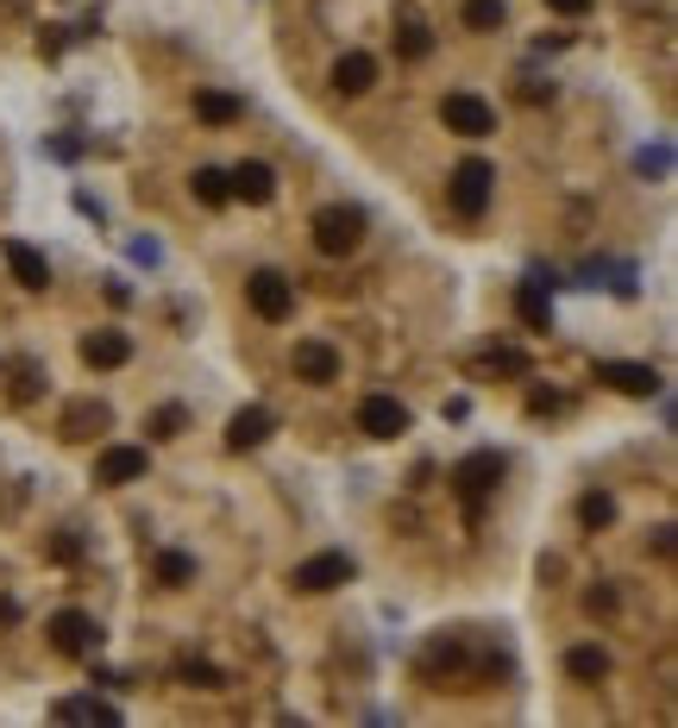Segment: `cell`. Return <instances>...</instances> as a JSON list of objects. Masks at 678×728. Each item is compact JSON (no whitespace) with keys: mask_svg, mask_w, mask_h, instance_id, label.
<instances>
[{"mask_svg":"<svg viewBox=\"0 0 678 728\" xmlns=\"http://www.w3.org/2000/svg\"><path fill=\"white\" fill-rule=\"evenodd\" d=\"M584 610L591 615H616V591H609V584H591V591H584Z\"/></svg>","mask_w":678,"mask_h":728,"instance_id":"obj_30","label":"cell"},{"mask_svg":"<svg viewBox=\"0 0 678 728\" xmlns=\"http://www.w3.org/2000/svg\"><path fill=\"white\" fill-rule=\"evenodd\" d=\"M314 246H321V258H346V251H358V239H365V208H352V201H333V208L314 214Z\"/></svg>","mask_w":678,"mask_h":728,"instance_id":"obj_2","label":"cell"},{"mask_svg":"<svg viewBox=\"0 0 678 728\" xmlns=\"http://www.w3.org/2000/svg\"><path fill=\"white\" fill-rule=\"evenodd\" d=\"M553 13H565V20H578V13H591V0H546Z\"/></svg>","mask_w":678,"mask_h":728,"instance_id":"obj_34","label":"cell"},{"mask_svg":"<svg viewBox=\"0 0 678 728\" xmlns=\"http://www.w3.org/2000/svg\"><path fill=\"white\" fill-rule=\"evenodd\" d=\"M597 384H609L616 396H659V371L654 364H635V358H603Z\"/></svg>","mask_w":678,"mask_h":728,"instance_id":"obj_8","label":"cell"},{"mask_svg":"<svg viewBox=\"0 0 678 728\" xmlns=\"http://www.w3.org/2000/svg\"><path fill=\"white\" fill-rule=\"evenodd\" d=\"M371 82H377V58H365V51H346V58L333 63V89L340 95H365Z\"/></svg>","mask_w":678,"mask_h":728,"instance_id":"obj_18","label":"cell"},{"mask_svg":"<svg viewBox=\"0 0 678 728\" xmlns=\"http://www.w3.org/2000/svg\"><path fill=\"white\" fill-rule=\"evenodd\" d=\"M246 302H252L258 321H290L295 314V283L283 270H252L246 277Z\"/></svg>","mask_w":678,"mask_h":728,"instance_id":"obj_5","label":"cell"},{"mask_svg":"<svg viewBox=\"0 0 678 728\" xmlns=\"http://www.w3.org/2000/svg\"><path fill=\"white\" fill-rule=\"evenodd\" d=\"M459 20H466L471 32H497V25L509 20V7H503V0H466V13H459Z\"/></svg>","mask_w":678,"mask_h":728,"instance_id":"obj_25","label":"cell"},{"mask_svg":"<svg viewBox=\"0 0 678 728\" xmlns=\"http://www.w3.org/2000/svg\"><path fill=\"white\" fill-rule=\"evenodd\" d=\"M565 672H572L578 685H603V678H609V653L603 647H572L565 653Z\"/></svg>","mask_w":678,"mask_h":728,"instance_id":"obj_21","label":"cell"},{"mask_svg":"<svg viewBox=\"0 0 678 728\" xmlns=\"http://www.w3.org/2000/svg\"><path fill=\"white\" fill-rule=\"evenodd\" d=\"M358 578V565H352V553H314V559H302L290 572V584L302 596H321V591H340V584H352Z\"/></svg>","mask_w":678,"mask_h":728,"instance_id":"obj_6","label":"cell"},{"mask_svg":"<svg viewBox=\"0 0 678 728\" xmlns=\"http://www.w3.org/2000/svg\"><path fill=\"white\" fill-rule=\"evenodd\" d=\"M503 483V453H471V459L452 465V490H459V502H466V516L478 521L484 516V497Z\"/></svg>","mask_w":678,"mask_h":728,"instance_id":"obj_3","label":"cell"},{"mask_svg":"<svg viewBox=\"0 0 678 728\" xmlns=\"http://www.w3.org/2000/svg\"><path fill=\"white\" fill-rule=\"evenodd\" d=\"M358 434L396 440V434H408V408L396 403V396H365V403H358Z\"/></svg>","mask_w":678,"mask_h":728,"instance_id":"obj_10","label":"cell"},{"mask_svg":"<svg viewBox=\"0 0 678 728\" xmlns=\"http://www.w3.org/2000/svg\"><path fill=\"white\" fill-rule=\"evenodd\" d=\"M152 471V453L145 446H107L95 459V483H107V490H119V483H138Z\"/></svg>","mask_w":678,"mask_h":728,"instance_id":"obj_9","label":"cell"},{"mask_svg":"<svg viewBox=\"0 0 678 728\" xmlns=\"http://www.w3.org/2000/svg\"><path fill=\"white\" fill-rule=\"evenodd\" d=\"M182 427H189V408H182V403H164V408L152 415V440H176Z\"/></svg>","mask_w":678,"mask_h":728,"instance_id":"obj_28","label":"cell"},{"mask_svg":"<svg viewBox=\"0 0 678 728\" xmlns=\"http://www.w3.org/2000/svg\"><path fill=\"white\" fill-rule=\"evenodd\" d=\"M578 521L584 528H609V521H616V497H609V490H591V497L578 502Z\"/></svg>","mask_w":678,"mask_h":728,"instance_id":"obj_27","label":"cell"},{"mask_svg":"<svg viewBox=\"0 0 678 728\" xmlns=\"http://www.w3.org/2000/svg\"><path fill=\"white\" fill-rule=\"evenodd\" d=\"M107 427H114V408L88 396V403H70V408H63L58 434H63V440H76V446H82V440H95V434H107Z\"/></svg>","mask_w":678,"mask_h":728,"instance_id":"obj_14","label":"cell"},{"mask_svg":"<svg viewBox=\"0 0 678 728\" xmlns=\"http://www.w3.org/2000/svg\"><path fill=\"white\" fill-rule=\"evenodd\" d=\"M51 553H58L63 565H70V559H82V540H76V534H58V547H51Z\"/></svg>","mask_w":678,"mask_h":728,"instance_id":"obj_33","label":"cell"},{"mask_svg":"<svg viewBox=\"0 0 678 728\" xmlns=\"http://www.w3.org/2000/svg\"><path fill=\"white\" fill-rule=\"evenodd\" d=\"M490 195H497V170H490L484 157H466V164L452 170V183H446V201H452L459 220H484Z\"/></svg>","mask_w":678,"mask_h":728,"instance_id":"obj_1","label":"cell"},{"mask_svg":"<svg viewBox=\"0 0 678 728\" xmlns=\"http://www.w3.org/2000/svg\"><path fill=\"white\" fill-rule=\"evenodd\" d=\"M189 189H195V201H201V208H227V201H233V189H227V170H213V164H201V170L189 176Z\"/></svg>","mask_w":678,"mask_h":728,"instance_id":"obj_22","label":"cell"},{"mask_svg":"<svg viewBox=\"0 0 678 728\" xmlns=\"http://www.w3.org/2000/svg\"><path fill=\"white\" fill-rule=\"evenodd\" d=\"M246 114V101L227 95V89H195V119H208V126H233Z\"/></svg>","mask_w":678,"mask_h":728,"instance_id":"obj_19","label":"cell"},{"mask_svg":"<svg viewBox=\"0 0 678 728\" xmlns=\"http://www.w3.org/2000/svg\"><path fill=\"white\" fill-rule=\"evenodd\" d=\"M635 170H640V176H666V170H672V157H666V145H654V152H640V157H635Z\"/></svg>","mask_w":678,"mask_h":728,"instance_id":"obj_31","label":"cell"},{"mask_svg":"<svg viewBox=\"0 0 678 728\" xmlns=\"http://www.w3.org/2000/svg\"><path fill=\"white\" fill-rule=\"evenodd\" d=\"M560 396H553V389H534V396H528V415H560Z\"/></svg>","mask_w":678,"mask_h":728,"instance_id":"obj_32","label":"cell"},{"mask_svg":"<svg viewBox=\"0 0 678 728\" xmlns=\"http://www.w3.org/2000/svg\"><path fill=\"white\" fill-rule=\"evenodd\" d=\"M396 51H403L408 63H421L427 51H434V32H427L421 20H403V25H396Z\"/></svg>","mask_w":678,"mask_h":728,"instance_id":"obj_24","label":"cell"},{"mask_svg":"<svg viewBox=\"0 0 678 728\" xmlns=\"http://www.w3.org/2000/svg\"><path fill=\"white\" fill-rule=\"evenodd\" d=\"M227 189H233V201L264 208V201H277V170L271 164H258V157H246L239 170H227Z\"/></svg>","mask_w":678,"mask_h":728,"instance_id":"obj_12","label":"cell"},{"mask_svg":"<svg viewBox=\"0 0 678 728\" xmlns=\"http://www.w3.org/2000/svg\"><path fill=\"white\" fill-rule=\"evenodd\" d=\"M440 119H446V133H459V138L497 133V107H490V101H478V95H466V89L440 101Z\"/></svg>","mask_w":678,"mask_h":728,"instance_id":"obj_7","label":"cell"},{"mask_svg":"<svg viewBox=\"0 0 678 728\" xmlns=\"http://www.w3.org/2000/svg\"><path fill=\"white\" fill-rule=\"evenodd\" d=\"M290 364H295V377H302V384H333V377H340V352H333L327 340H302Z\"/></svg>","mask_w":678,"mask_h":728,"instance_id":"obj_17","label":"cell"},{"mask_svg":"<svg viewBox=\"0 0 678 728\" xmlns=\"http://www.w3.org/2000/svg\"><path fill=\"white\" fill-rule=\"evenodd\" d=\"M39 384H44V371H39L32 358L13 364V403H32V396H39Z\"/></svg>","mask_w":678,"mask_h":728,"instance_id":"obj_29","label":"cell"},{"mask_svg":"<svg viewBox=\"0 0 678 728\" xmlns=\"http://www.w3.org/2000/svg\"><path fill=\"white\" fill-rule=\"evenodd\" d=\"M58 722H119V709L107 704V697H63L58 704Z\"/></svg>","mask_w":678,"mask_h":728,"instance_id":"obj_20","label":"cell"},{"mask_svg":"<svg viewBox=\"0 0 678 728\" xmlns=\"http://www.w3.org/2000/svg\"><path fill=\"white\" fill-rule=\"evenodd\" d=\"M176 678H182V685H195V690H227V672L208 666V659H182V666H176Z\"/></svg>","mask_w":678,"mask_h":728,"instance_id":"obj_26","label":"cell"},{"mask_svg":"<svg viewBox=\"0 0 678 728\" xmlns=\"http://www.w3.org/2000/svg\"><path fill=\"white\" fill-rule=\"evenodd\" d=\"M126 358H133V340H126V333H114V326L82 333V364H88V371H119Z\"/></svg>","mask_w":678,"mask_h":728,"instance_id":"obj_13","label":"cell"},{"mask_svg":"<svg viewBox=\"0 0 678 728\" xmlns=\"http://www.w3.org/2000/svg\"><path fill=\"white\" fill-rule=\"evenodd\" d=\"M13 622H20V603H13V596H0V628H13Z\"/></svg>","mask_w":678,"mask_h":728,"instance_id":"obj_35","label":"cell"},{"mask_svg":"<svg viewBox=\"0 0 678 728\" xmlns=\"http://www.w3.org/2000/svg\"><path fill=\"white\" fill-rule=\"evenodd\" d=\"M0 258H7V270H13V283H20V289H51V264H44L39 246L7 239V246H0Z\"/></svg>","mask_w":678,"mask_h":728,"instance_id":"obj_16","label":"cell"},{"mask_svg":"<svg viewBox=\"0 0 678 728\" xmlns=\"http://www.w3.org/2000/svg\"><path fill=\"white\" fill-rule=\"evenodd\" d=\"M271 434H277V415H271V408H258V403L239 408L233 422H227V446H233V453H258Z\"/></svg>","mask_w":678,"mask_h":728,"instance_id":"obj_15","label":"cell"},{"mask_svg":"<svg viewBox=\"0 0 678 728\" xmlns=\"http://www.w3.org/2000/svg\"><path fill=\"white\" fill-rule=\"evenodd\" d=\"M152 572H157V584H164V591H182V584L195 578V559H189V553H157Z\"/></svg>","mask_w":678,"mask_h":728,"instance_id":"obj_23","label":"cell"},{"mask_svg":"<svg viewBox=\"0 0 678 728\" xmlns=\"http://www.w3.org/2000/svg\"><path fill=\"white\" fill-rule=\"evenodd\" d=\"M44 634H51V647H58L63 659H95L101 653V622L88 610H58L44 622Z\"/></svg>","mask_w":678,"mask_h":728,"instance_id":"obj_4","label":"cell"},{"mask_svg":"<svg viewBox=\"0 0 678 728\" xmlns=\"http://www.w3.org/2000/svg\"><path fill=\"white\" fill-rule=\"evenodd\" d=\"M515 314H522L528 333H546V326H553V277H546V270H534V277L515 289Z\"/></svg>","mask_w":678,"mask_h":728,"instance_id":"obj_11","label":"cell"}]
</instances>
